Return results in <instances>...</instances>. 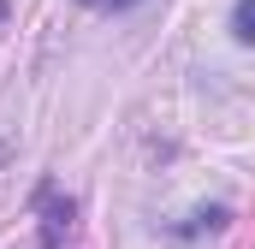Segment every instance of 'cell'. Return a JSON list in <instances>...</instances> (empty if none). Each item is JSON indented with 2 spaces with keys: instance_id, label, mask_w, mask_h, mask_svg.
<instances>
[{
  "instance_id": "2",
  "label": "cell",
  "mask_w": 255,
  "mask_h": 249,
  "mask_svg": "<svg viewBox=\"0 0 255 249\" xmlns=\"http://www.w3.org/2000/svg\"><path fill=\"white\" fill-rule=\"evenodd\" d=\"M232 36H238L244 48H255V0H238V6H232Z\"/></svg>"
},
{
  "instance_id": "1",
  "label": "cell",
  "mask_w": 255,
  "mask_h": 249,
  "mask_svg": "<svg viewBox=\"0 0 255 249\" xmlns=\"http://www.w3.org/2000/svg\"><path fill=\"white\" fill-rule=\"evenodd\" d=\"M36 220H42V249H77V202L60 184L36 190Z\"/></svg>"
},
{
  "instance_id": "3",
  "label": "cell",
  "mask_w": 255,
  "mask_h": 249,
  "mask_svg": "<svg viewBox=\"0 0 255 249\" xmlns=\"http://www.w3.org/2000/svg\"><path fill=\"white\" fill-rule=\"evenodd\" d=\"M83 6H89V12H130L136 0H83Z\"/></svg>"
}]
</instances>
